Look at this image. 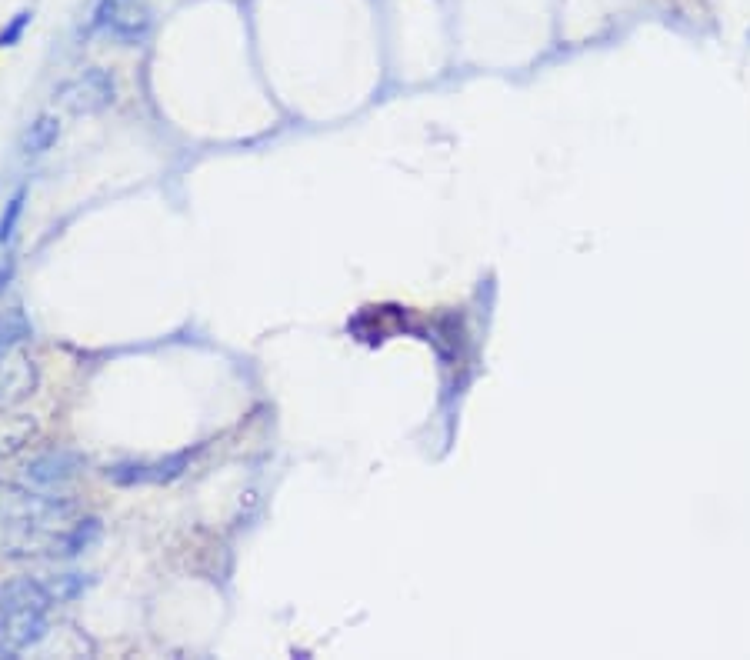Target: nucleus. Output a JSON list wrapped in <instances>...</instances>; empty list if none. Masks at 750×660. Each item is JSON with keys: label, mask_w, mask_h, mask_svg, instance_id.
Segmentation results:
<instances>
[{"label": "nucleus", "mask_w": 750, "mask_h": 660, "mask_svg": "<svg viewBox=\"0 0 750 660\" xmlns=\"http://www.w3.org/2000/svg\"><path fill=\"white\" fill-rule=\"evenodd\" d=\"M30 24V10H20V14L10 20V24L0 30V47H10V44H17L20 40V34H24V27Z\"/></svg>", "instance_id": "obj_13"}, {"label": "nucleus", "mask_w": 750, "mask_h": 660, "mask_svg": "<svg viewBox=\"0 0 750 660\" xmlns=\"http://www.w3.org/2000/svg\"><path fill=\"white\" fill-rule=\"evenodd\" d=\"M100 537V520L84 517L70 527H50V530H24V534H10L7 554L10 557H47V560H70L87 554Z\"/></svg>", "instance_id": "obj_2"}, {"label": "nucleus", "mask_w": 750, "mask_h": 660, "mask_svg": "<svg viewBox=\"0 0 750 660\" xmlns=\"http://www.w3.org/2000/svg\"><path fill=\"white\" fill-rule=\"evenodd\" d=\"M44 584L50 590V597H54L57 604H64V600H74L84 594L90 580L84 574H77V570H67V574H47Z\"/></svg>", "instance_id": "obj_11"}, {"label": "nucleus", "mask_w": 750, "mask_h": 660, "mask_svg": "<svg viewBox=\"0 0 750 660\" xmlns=\"http://www.w3.org/2000/svg\"><path fill=\"white\" fill-rule=\"evenodd\" d=\"M60 107H67L70 114H97V110L110 107L117 100V80L100 67L84 70L80 77L67 80L57 90Z\"/></svg>", "instance_id": "obj_3"}, {"label": "nucleus", "mask_w": 750, "mask_h": 660, "mask_svg": "<svg viewBox=\"0 0 750 660\" xmlns=\"http://www.w3.org/2000/svg\"><path fill=\"white\" fill-rule=\"evenodd\" d=\"M57 600L50 597V590L44 580L37 577H14L0 587V610H40L47 614Z\"/></svg>", "instance_id": "obj_7"}, {"label": "nucleus", "mask_w": 750, "mask_h": 660, "mask_svg": "<svg viewBox=\"0 0 750 660\" xmlns=\"http://www.w3.org/2000/svg\"><path fill=\"white\" fill-rule=\"evenodd\" d=\"M10 277H14V257H4L0 260V290L10 284Z\"/></svg>", "instance_id": "obj_14"}, {"label": "nucleus", "mask_w": 750, "mask_h": 660, "mask_svg": "<svg viewBox=\"0 0 750 660\" xmlns=\"http://www.w3.org/2000/svg\"><path fill=\"white\" fill-rule=\"evenodd\" d=\"M77 514V504L57 490L34 487H7L0 490V530L24 534V530H50L64 527Z\"/></svg>", "instance_id": "obj_1"}, {"label": "nucleus", "mask_w": 750, "mask_h": 660, "mask_svg": "<svg viewBox=\"0 0 750 660\" xmlns=\"http://www.w3.org/2000/svg\"><path fill=\"white\" fill-rule=\"evenodd\" d=\"M57 137H60V120L50 114L37 117L24 134V157H44L57 144Z\"/></svg>", "instance_id": "obj_9"}, {"label": "nucleus", "mask_w": 750, "mask_h": 660, "mask_svg": "<svg viewBox=\"0 0 750 660\" xmlns=\"http://www.w3.org/2000/svg\"><path fill=\"white\" fill-rule=\"evenodd\" d=\"M94 30H107L110 37L124 40V44H137V40L147 37L150 30V14L144 7H134L127 0H100L94 7V20H90Z\"/></svg>", "instance_id": "obj_5"}, {"label": "nucleus", "mask_w": 750, "mask_h": 660, "mask_svg": "<svg viewBox=\"0 0 750 660\" xmlns=\"http://www.w3.org/2000/svg\"><path fill=\"white\" fill-rule=\"evenodd\" d=\"M34 437H37L34 414H24V410L0 414V457H10V454H17V450H24Z\"/></svg>", "instance_id": "obj_8"}, {"label": "nucleus", "mask_w": 750, "mask_h": 660, "mask_svg": "<svg viewBox=\"0 0 750 660\" xmlns=\"http://www.w3.org/2000/svg\"><path fill=\"white\" fill-rule=\"evenodd\" d=\"M37 387V364L24 350H10L0 357V404H17Z\"/></svg>", "instance_id": "obj_6"}, {"label": "nucleus", "mask_w": 750, "mask_h": 660, "mask_svg": "<svg viewBox=\"0 0 750 660\" xmlns=\"http://www.w3.org/2000/svg\"><path fill=\"white\" fill-rule=\"evenodd\" d=\"M80 467H84V460L74 450H47V454L30 457L20 467V484L34 490H60L80 474Z\"/></svg>", "instance_id": "obj_4"}, {"label": "nucleus", "mask_w": 750, "mask_h": 660, "mask_svg": "<svg viewBox=\"0 0 750 660\" xmlns=\"http://www.w3.org/2000/svg\"><path fill=\"white\" fill-rule=\"evenodd\" d=\"M27 337H30V320L20 310H4L0 314V357L20 347Z\"/></svg>", "instance_id": "obj_10"}, {"label": "nucleus", "mask_w": 750, "mask_h": 660, "mask_svg": "<svg viewBox=\"0 0 750 660\" xmlns=\"http://www.w3.org/2000/svg\"><path fill=\"white\" fill-rule=\"evenodd\" d=\"M24 200H27V187H17L14 194L7 197L4 214H0V244H10V240H14L20 214H24Z\"/></svg>", "instance_id": "obj_12"}]
</instances>
